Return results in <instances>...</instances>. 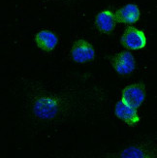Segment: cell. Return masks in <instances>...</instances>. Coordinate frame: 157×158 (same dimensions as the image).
Returning a JSON list of instances; mask_svg holds the SVG:
<instances>
[{
	"label": "cell",
	"mask_w": 157,
	"mask_h": 158,
	"mask_svg": "<svg viewBox=\"0 0 157 158\" xmlns=\"http://www.w3.org/2000/svg\"><path fill=\"white\" fill-rule=\"evenodd\" d=\"M146 86L136 82L127 85L121 92V102L124 105L134 109H138L146 99Z\"/></svg>",
	"instance_id": "1"
},
{
	"label": "cell",
	"mask_w": 157,
	"mask_h": 158,
	"mask_svg": "<svg viewBox=\"0 0 157 158\" xmlns=\"http://www.w3.org/2000/svg\"><path fill=\"white\" fill-rule=\"evenodd\" d=\"M120 43L128 50H141L147 46V36L141 29L127 27L120 38Z\"/></svg>",
	"instance_id": "2"
},
{
	"label": "cell",
	"mask_w": 157,
	"mask_h": 158,
	"mask_svg": "<svg viewBox=\"0 0 157 158\" xmlns=\"http://www.w3.org/2000/svg\"><path fill=\"white\" fill-rule=\"evenodd\" d=\"M71 56L75 62L86 63L92 61L95 57V50L93 46L85 39H79L71 48Z\"/></svg>",
	"instance_id": "3"
},
{
	"label": "cell",
	"mask_w": 157,
	"mask_h": 158,
	"mask_svg": "<svg viewBox=\"0 0 157 158\" xmlns=\"http://www.w3.org/2000/svg\"><path fill=\"white\" fill-rule=\"evenodd\" d=\"M33 110L38 118L50 119L57 114L58 103L51 96H43L35 102Z\"/></svg>",
	"instance_id": "4"
},
{
	"label": "cell",
	"mask_w": 157,
	"mask_h": 158,
	"mask_svg": "<svg viewBox=\"0 0 157 158\" xmlns=\"http://www.w3.org/2000/svg\"><path fill=\"white\" fill-rule=\"evenodd\" d=\"M112 65L117 73L122 76H127L135 69V58L130 52L123 51L113 57Z\"/></svg>",
	"instance_id": "5"
},
{
	"label": "cell",
	"mask_w": 157,
	"mask_h": 158,
	"mask_svg": "<svg viewBox=\"0 0 157 158\" xmlns=\"http://www.w3.org/2000/svg\"><path fill=\"white\" fill-rule=\"evenodd\" d=\"M114 114L118 118L129 126H137L141 120L137 109L128 107L121 101H118L115 105Z\"/></svg>",
	"instance_id": "6"
},
{
	"label": "cell",
	"mask_w": 157,
	"mask_h": 158,
	"mask_svg": "<svg viewBox=\"0 0 157 158\" xmlns=\"http://www.w3.org/2000/svg\"><path fill=\"white\" fill-rule=\"evenodd\" d=\"M114 15L115 19H117V22L120 23L134 24L140 19L141 12L139 7L136 4L129 3L119 8Z\"/></svg>",
	"instance_id": "7"
},
{
	"label": "cell",
	"mask_w": 157,
	"mask_h": 158,
	"mask_svg": "<svg viewBox=\"0 0 157 158\" xmlns=\"http://www.w3.org/2000/svg\"><path fill=\"white\" fill-rule=\"evenodd\" d=\"M34 41L39 49L44 52H52L56 49L58 39L54 32L42 29L36 33V35L34 36Z\"/></svg>",
	"instance_id": "8"
},
{
	"label": "cell",
	"mask_w": 157,
	"mask_h": 158,
	"mask_svg": "<svg viewBox=\"0 0 157 158\" xmlns=\"http://www.w3.org/2000/svg\"><path fill=\"white\" fill-rule=\"evenodd\" d=\"M115 24H117V19L111 10L102 11L95 18V25L102 33L112 32L114 29Z\"/></svg>",
	"instance_id": "9"
},
{
	"label": "cell",
	"mask_w": 157,
	"mask_h": 158,
	"mask_svg": "<svg viewBox=\"0 0 157 158\" xmlns=\"http://www.w3.org/2000/svg\"><path fill=\"white\" fill-rule=\"evenodd\" d=\"M121 156H124V157H145L146 155L144 154V152L141 150L139 148L132 147L130 148L124 150V152L121 153Z\"/></svg>",
	"instance_id": "10"
}]
</instances>
